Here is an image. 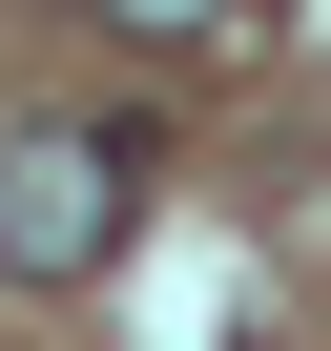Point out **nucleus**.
<instances>
[{
  "label": "nucleus",
  "mask_w": 331,
  "mask_h": 351,
  "mask_svg": "<svg viewBox=\"0 0 331 351\" xmlns=\"http://www.w3.org/2000/svg\"><path fill=\"white\" fill-rule=\"evenodd\" d=\"M104 21H124L145 62H207V42H249V0H104Z\"/></svg>",
  "instance_id": "obj_2"
},
{
  "label": "nucleus",
  "mask_w": 331,
  "mask_h": 351,
  "mask_svg": "<svg viewBox=\"0 0 331 351\" xmlns=\"http://www.w3.org/2000/svg\"><path fill=\"white\" fill-rule=\"evenodd\" d=\"M145 228V145L124 124H21L0 145V289H83Z\"/></svg>",
  "instance_id": "obj_1"
}]
</instances>
